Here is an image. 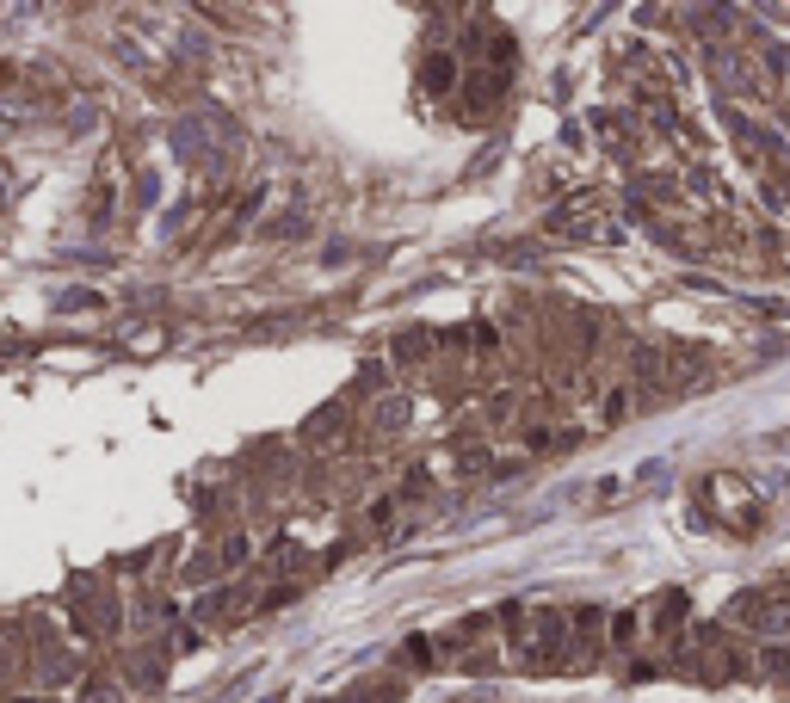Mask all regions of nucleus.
Masks as SVG:
<instances>
[{
  "label": "nucleus",
  "mask_w": 790,
  "mask_h": 703,
  "mask_svg": "<svg viewBox=\"0 0 790 703\" xmlns=\"http://www.w3.org/2000/svg\"><path fill=\"white\" fill-rule=\"evenodd\" d=\"M414 420V395H402V389H389V395H377V407H371V426H377V438H395Z\"/></svg>",
  "instance_id": "5"
},
{
  "label": "nucleus",
  "mask_w": 790,
  "mask_h": 703,
  "mask_svg": "<svg viewBox=\"0 0 790 703\" xmlns=\"http://www.w3.org/2000/svg\"><path fill=\"white\" fill-rule=\"evenodd\" d=\"M593 130L605 136V142H612L618 148V155L630 161V155H642V124H636V111H612V105H605V111H593Z\"/></svg>",
  "instance_id": "4"
},
{
  "label": "nucleus",
  "mask_w": 790,
  "mask_h": 703,
  "mask_svg": "<svg viewBox=\"0 0 790 703\" xmlns=\"http://www.w3.org/2000/svg\"><path fill=\"white\" fill-rule=\"evenodd\" d=\"M19 703H25V697H19Z\"/></svg>",
  "instance_id": "12"
},
{
  "label": "nucleus",
  "mask_w": 790,
  "mask_h": 703,
  "mask_svg": "<svg viewBox=\"0 0 790 703\" xmlns=\"http://www.w3.org/2000/svg\"><path fill=\"white\" fill-rule=\"evenodd\" d=\"M605 642H612V611L581 605L574 611V629H568V673H593Z\"/></svg>",
  "instance_id": "2"
},
{
  "label": "nucleus",
  "mask_w": 790,
  "mask_h": 703,
  "mask_svg": "<svg viewBox=\"0 0 790 703\" xmlns=\"http://www.w3.org/2000/svg\"><path fill=\"white\" fill-rule=\"evenodd\" d=\"M457 74H463V62H457L451 50H433V56H426V68H420V87H426V99H445V93L457 87Z\"/></svg>",
  "instance_id": "6"
},
{
  "label": "nucleus",
  "mask_w": 790,
  "mask_h": 703,
  "mask_svg": "<svg viewBox=\"0 0 790 703\" xmlns=\"http://www.w3.org/2000/svg\"><path fill=\"white\" fill-rule=\"evenodd\" d=\"M760 679L778 685V691H790V648H784V642H766V648H760Z\"/></svg>",
  "instance_id": "7"
},
{
  "label": "nucleus",
  "mask_w": 790,
  "mask_h": 703,
  "mask_svg": "<svg viewBox=\"0 0 790 703\" xmlns=\"http://www.w3.org/2000/svg\"><path fill=\"white\" fill-rule=\"evenodd\" d=\"M395 358H408V364L414 358H433V333H426V327L420 333H402V340H395Z\"/></svg>",
  "instance_id": "8"
},
{
  "label": "nucleus",
  "mask_w": 790,
  "mask_h": 703,
  "mask_svg": "<svg viewBox=\"0 0 790 703\" xmlns=\"http://www.w3.org/2000/svg\"><path fill=\"white\" fill-rule=\"evenodd\" d=\"M704 68H710V81H723V105H735V99H760V93H766L760 68H753L741 50H729V44L704 50Z\"/></svg>",
  "instance_id": "3"
},
{
  "label": "nucleus",
  "mask_w": 790,
  "mask_h": 703,
  "mask_svg": "<svg viewBox=\"0 0 790 703\" xmlns=\"http://www.w3.org/2000/svg\"><path fill=\"white\" fill-rule=\"evenodd\" d=\"M599 414H605V420H624V414H630V395H624V389H612V395H605V407H599Z\"/></svg>",
  "instance_id": "10"
},
{
  "label": "nucleus",
  "mask_w": 790,
  "mask_h": 703,
  "mask_svg": "<svg viewBox=\"0 0 790 703\" xmlns=\"http://www.w3.org/2000/svg\"><path fill=\"white\" fill-rule=\"evenodd\" d=\"M433 481H426V469H408V481H402V500H420Z\"/></svg>",
  "instance_id": "11"
},
{
  "label": "nucleus",
  "mask_w": 790,
  "mask_h": 703,
  "mask_svg": "<svg viewBox=\"0 0 790 703\" xmlns=\"http://www.w3.org/2000/svg\"><path fill=\"white\" fill-rule=\"evenodd\" d=\"M636 642V611H618L612 617V648H630Z\"/></svg>",
  "instance_id": "9"
},
{
  "label": "nucleus",
  "mask_w": 790,
  "mask_h": 703,
  "mask_svg": "<svg viewBox=\"0 0 790 703\" xmlns=\"http://www.w3.org/2000/svg\"><path fill=\"white\" fill-rule=\"evenodd\" d=\"M568 629H574V611H525V629L513 636V660L525 673H550V666H568Z\"/></svg>",
  "instance_id": "1"
}]
</instances>
